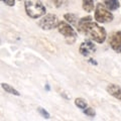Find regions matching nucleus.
Returning <instances> with one entry per match:
<instances>
[{
    "label": "nucleus",
    "mask_w": 121,
    "mask_h": 121,
    "mask_svg": "<svg viewBox=\"0 0 121 121\" xmlns=\"http://www.w3.org/2000/svg\"><path fill=\"white\" fill-rule=\"evenodd\" d=\"M76 27H77L78 32L87 36L89 39L93 40L96 43H103L107 39L106 29L97 21H93V18L91 16L80 18Z\"/></svg>",
    "instance_id": "1"
},
{
    "label": "nucleus",
    "mask_w": 121,
    "mask_h": 121,
    "mask_svg": "<svg viewBox=\"0 0 121 121\" xmlns=\"http://www.w3.org/2000/svg\"><path fill=\"white\" fill-rule=\"evenodd\" d=\"M25 13L32 19H39L47 13V8L41 0H23Z\"/></svg>",
    "instance_id": "2"
},
{
    "label": "nucleus",
    "mask_w": 121,
    "mask_h": 121,
    "mask_svg": "<svg viewBox=\"0 0 121 121\" xmlns=\"http://www.w3.org/2000/svg\"><path fill=\"white\" fill-rule=\"evenodd\" d=\"M94 19L98 23H109L114 19V15L103 3H97L94 9Z\"/></svg>",
    "instance_id": "3"
},
{
    "label": "nucleus",
    "mask_w": 121,
    "mask_h": 121,
    "mask_svg": "<svg viewBox=\"0 0 121 121\" xmlns=\"http://www.w3.org/2000/svg\"><path fill=\"white\" fill-rule=\"evenodd\" d=\"M58 30L62 35L65 36V39H67V43L69 44H73L75 43V40L77 39V30H76L73 25L70 24L66 20H60L58 24Z\"/></svg>",
    "instance_id": "4"
},
{
    "label": "nucleus",
    "mask_w": 121,
    "mask_h": 121,
    "mask_svg": "<svg viewBox=\"0 0 121 121\" xmlns=\"http://www.w3.org/2000/svg\"><path fill=\"white\" fill-rule=\"evenodd\" d=\"M60 22L59 17L56 14L52 13H45L43 16L40 17V19L37 21V25L43 30H52L58 27Z\"/></svg>",
    "instance_id": "5"
},
{
    "label": "nucleus",
    "mask_w": 121,
    "mask_h": 121,
    "mask_svg": "<svg viewBox=\"0 0 121 121\" xmlns=\"http://www.w3.org/2000/svg\"><path fill=\"white\" fill-rule=\"evenodd\" d=\"M108 43L115 52L121 54V30L112 32L108 36Z\"/></svg>",
    "instance_id": "6"
},
{
    "label": "nucleus",
    "mask_w": 121,
    "mask_h": 121,
    "mask_svg": "<svg viewBox=\"0 0 121 121\" xmlns=\"http://www.w3.org/2000/svg\"><path fill=\"white\" fill-rule=\"evenodd\" d=\"M96 50H97V48H96V44L94 43V41L88 39L84 40L80 44V48H79V52H80L83 56L87 58V56H89L92 54H94V52H96Z\"/></svg>",
    "instance_id": "7"
},
{
    "label": "nucleus",
    "mask_w": 121,
    "mask_h": 121,
    "mask_svg": "<svg viewBox=\"0 0 121 121\" xmlns=\"http://www.w3.org/2000/svg\"><path fill=\"white\" fill-rule=\"evenodd\" d=\"M106 91L110 96L114 97L115 99L121 101V86L116 84H108L106 87Z\"/></svg>",
    "instance_id": "8"
},
{
    "label": "nucleus",
    "mask_w": 121,
    "mask_h": 121,
    "mask_svg": "<svg viewBox=\"0 0 121 121\" xmlns=\"http://www.w3.org/2000/svg\"><path fill=\"white\" fill-rule=\"evenodd\" d=\"M103 4L110 11H115L120 7L119 0H103Z\"/></svg>",
    "instance_id": "9"
},
{
    "label": "nucleus",
    "mask_w": 121,
    "mask_h": 121,
    "mask_svg": "<svg viewBox=\"0 0 121 121\" xmlns=\"http://www.w3.org/2000/svg\"><path fill=\"white\" fill-rule=\"evenodd\" d=\"M64 19L68 21L73 26H77L78 21H79V17H78V15L75 13H66V14H64Z\"/></svg>",
    "instance_id": "10"
},
{
    "label": "nucleus",
    "mask_w": 121,
    "mask_h": 121,
    "mask_svg": "<svg viewBox=\"0 0 121 121\" xmlns=\"http://www.w3.org/2000/svg\"><path fill=\"white\" fill-rule=\"evenodd\" d=\"M82 7L86 12L91 13L95 9V2L94 0H82Z\"/></svg>",
    "instance_id": "11"
},
{
    "label": "nucleus",
    "mask_w": 121,
    "mask_h": 121,
    "mask_svg": "<svg viewBox=\"0 0 121 121\" xmlns=\"http://www.w3.org/2000/svg\"><path fill=\"white\" fill-rule=\"evenodd\" d=\"M1 88L8 94H11V95H14V96H20V93L15 88H13L11 85L7 84V83H1Z\"/></svg>",
    "instance_id": "12"
},
{
    "label": "nucleus",
    "mask_w": 121,
    "mask_h": 121,
    "mask_svg": "<svg viewBox=\"0 0 121 121\" xmlns=\"http://www.w3.org/2000/svg\"><path fill=\"white\" fill-rule=\"evenodd\" d=\"M74 103L79 109H81V110H84L85 108L88 107V103H87V101L84 98H77V99H75Z\"/></svg>",
    "instance_id": "13"
},
{
    "label": "nucleus",
    "mask_w": 121,
    "mask_h": 121,
    "mask_svg": "<svg viewBox=\"0 0 121 121\" xmlns=\"http://www.w3.org/2000/svg\"><path fill=\"white\" fill-rule=\"evenodd\" d=\"M83 113H84L85 115H87L88 117H92V118H94V117L96 116V111H95V109L92 108V107H87L85 108L84 110H82Z\"/></svg>",
    "instance_id": "14"
},
{
    "label": "nucleus",
    "mask_w": 121,
    "mask_h": 121,
    "mask_svg": "<svg viewBox=\"0 0 121 121\" xmlns=\"http://www.w3.org/2000/svg\"><path fill=\"white\" fill-rule=\"evenodd\" d=\"M37 111H39V113L41 115V117H43V118H45V119H50L51 118L50 113L45 110V109L41 108V107H39V108H37Z\"/></svg>",
    "instance_id": "15"
},
{
    "label": "nucleus",
    "mask_w": 121,
    "mask_h": 121,
    "mask_svg": "<svg viewBox=\"0 0 121 121\" xmlns=\"http://www.w3.org/2000/svg\"><path fill=\"white\" fill-rule=\"evenodd\" d=\"M0 1L4 2L7 6H14L16 1H21V0H0Z\"/></svg>",
    "instance_id": "16"
},
{
    "label": "nucleus",
    "mask_w": 121,
    "mask_h": 121,
    "mask_svg": "<svg viewBox=\"0 0 121 121\" xmlns=\"http://www.w3.org/2000/svg\"><path fill=\"white\" fill-rule=\"evenodd\" d=\"M51 1L54 3V5L56 7H60L64 4V3L66 2V0H51Z\"/></svg>",
    "instance_id": "17"
},
{
    "label": "nucleus",
    "mask_w": 121,
    "mask_h": 121,
    "mask_svg": "<svg viewBox=\"0 0 121 121\" xmlns=\"http://www.w3.org/2000/svg\"><path fill=\"white\" fill-rule=\"evenodd\" d=\"M89 63H90V64H93V65H95V66L98 65L97 62H95V60H93V59H90V60H89Z\"/></svg>",
    "instance_id": "18"
},
{
    "label": "nucleus",
    "mask_w": 121,
    "mask_h": 121,
    "mask_svg": "<svg viewBox=\"0 0 121 121\" xmlns=\"http://www.w3.org/2000/svg\"><path fill=\"white\" fill-rule=\"evenodd\" d=\"M45 89H47V91H50V86H48V84L45 85Z\"/></svg>",
    "instance_id": "19"
},
{
    "label": "nucleus",
    "mask_w": 121,
    "mask_h": 121,
    "mask_svg": "<svg viewBox=\"0 0 121 121\" xmlns=\"http://www.w3.org/2000/svg\"><path fill=\"white\" fill-rule=\"evenodd\" d=\"M120 6H121V0H120Z\"/></svg>",
    "instance_id": "20"
}]
</instances>
